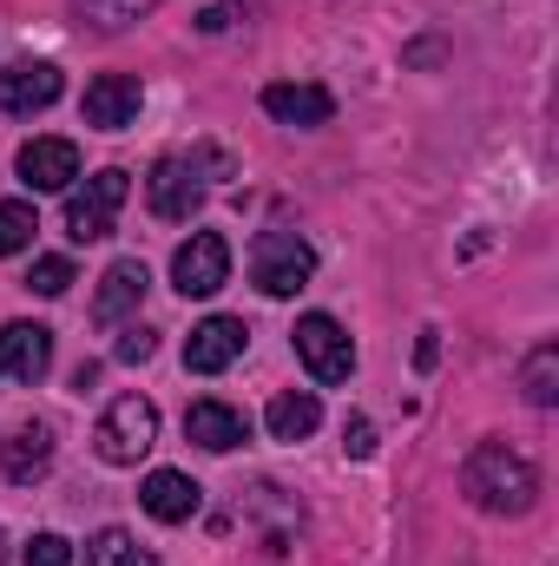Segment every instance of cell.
I'll return each instance as SVG.
<instances>
[{"instance_id": "15", "label": "cell", "mask_w": 559, "mask_h": 566, "mask_svg": "<svg viewBox=\"0 0 559 566\" xmlns=\"http://www.w3.org/2000/svg\"><path fill=\"white\" fill-rule=\"evenodd\" d=\"M264 113H271L277 126H329V119H336V99H329V86L277 80V86H264Z\"/></svg>"}, {"instance_id": "20", "label": "cell", "mask_w": 559, "mask_h": 566, "mask_svg": "<svg viewBox=\"0 0 559 566\" xmlns=\"http://www.w3.org/2000/svg\"><path fill=\"white\" fill-rule=\"evenodd\" d=\"M520 389H527V402H534V409H553V402H559V343H540V349L527 356Z\"/></svg>"}, {"instance_id": "25", "label": "cell", "mask_w": 559, "mask_h": 566, "mask_svg": "<svg viewBox=\"0 0 559 566\" xmlns=\"http://www.w3.org/2000/svg\"><path fill=\"white\" fill-rule=\"evenodd\" d=\"M151 349H158V336H151V329H139V323H133V329L113 343V356H119V363H145Z\"/></svg>"}, {"instance_id": "11", "label": "cell", "mask_w": 559, "mask_h": 566, "mask_svg": "<svg viewBox=\"0 0 559 566\" xmlns=\"http://www.w3.org/2000/svg\"><path fill=\"white\" fill-rule=\"evenodd\" d=\"M60 66H46V60H13L7 73H0V113H46L53 99H60Z\"/></svg>"}, {"instance_id": "17", "label": "cell", "mask_w": 559, "mask_h": 566, "mask_svg": "<svg viewBox=\"0 0 559 566\" xmlns=\"http://www.w3.org/2000/svg\"><path fill=\"white\" fill-rule=\"evenodd\" d=\"M145 290H151V277H145L139 258H119L106 277H99V296H93V316L99 323H119V316H133L145 303Z\"/></svg>"}, {"instance_id": "27", "label": "cell", "mask_w": 559, "mask_h": 566, "mask_svg": "<svg viewBox=\"0 0 559 566\" xmlns=\"http://www.w3.org/2000/svg\"><path fill=\"white\" fill-rule=\"evenodd\" d=\"M441 363V343H434V329H421V343H415V369H434Z\"/></svg>"}, {"instance_id": "4", "label": "cell", "mask_w": 559, "mask_h": 566, "mask_svg": "<svg viewBox=\"0 0 559 566\" xmlns=\"http://www.w3.org/2000/svg\"><path fill=\"white\" fill-rule=\"evenodd\" d=\"M251 277H257L264 296H296L303 283L316 277L309 238H296V231H264V238L251 244Z\"/></svg>"}, {"instance_id": "10", "label": "cell", "mask_w": 559, "mask_h": 566, "mask_svg": "<svg viewBox=\"0 0 559 566\" xmlns=\"http://www.w3.org/2000/svg\"><path fill=\"white\" fill-rule=\"evenodd\" d=\"M80 178V145L73 139H27L20 145V185L27 191H73Z\"/></svg>"}, {"instance_id": "6", "label": "cell", "mask_w": 559, "mask_h": 566, "mask_svg": "<svg viewBox=\"0 0 559 566\" xmlns=\"http://www.w3.org/2000/svg\"><path fill=\"white\" fill-rule=\"evenodd\" d=\"M171 283H178L184 296H218V290L231 283V244H224L218 231H191V238L178 244V258H171Z\"/></svg>"}, {"instance_id": "12", "label": "cell", "mask_w": 559, "mask_h": 566, "mask_svg": "<svg viewBox=\"0 0 559 566\" xmlns=\"http://www.w3.org/2000/svg\"><path fill=\"white\" fill-rule=\"evenodd\" d=\"M184 434H191L204 454H231L238 441H251V416L231 409V402H218V396H204V402L184 409Z\"/></svg>"}, {"instance_id": "1", "label": "cell", "mask_w": 559, "mask_h": 566, "mask_svg": "<svg viewBox=\"0 0 559 566\" xmlns=\"http://www.w3.org/2000/svg\"><path fill=\"white\" fill-rule=\"evenodd\" d=\"M461 488H467V501L481 514H507L514 521V514H527L540 501V468L527 454H514L507 441H481L467 454V468H461Z\"/></svg>"}, {"instance_id": "26", "label": "cell", "mask_w": 559, "mask_h": 566, "mask_svg": "<svg viewBox=\"0 0 559 566\" xmlns=\"http://www.w3.org/2000/svg\"><path fill=\"white\" fill-rule=\"evenodd\" d=\"M342 448H349L356 461H369V454H376V428L362 422V416H349V428H342Z\"/></svg>"}, {"instance_id": "5", "label": "cell", "mask_w": 559, "mask_h": 566, "mask_svg": "<svg viewBox=\"0 0 559 566\" xmlns=\"http://www.w3.org/2000/svg\"><path fill=\"white\" fill-rule=\"evenodd\" d=\"M296 356H303V369H309L316 382H349V369H356L349 329H342L336 316H323V310L296 323Z\"/></svg>"}, {"instance_id": "8", "label": "cell", "mask_w": 559, "mask_h": 566, "mask_svg": "<svg viewBox=\"0 0 559 566\" xmlns=\"http://www.w3.org/2000/svg\"><path fill=\"white\" fill-rule=\"evenodd\" d=\"M244 343H251V329H244L238 316H204V323L184 336V369H191V376H224V369L244 356Z\"/></svg>"}, {"instance_id": "22", "label": "cell", "mask_w": 559, "mask_h": 566, "mask_svg": "<svg viewBox=\"0 0 559 566\" xmlns=\"http://www.w3.org/2000/svg\"><path fill=\"white\" fill-rule=\"evenodd\" d=\"M33 231H40V218H33V205H20V198H7V205H0V258H13V251H27V244H33Z\"/></svg>"}, {"instance_id": "28", "label": "cell", "mask_w": 559, "mask_h": 566, "mask_svg": "<svg viewBox=\"0 0 559 566\" xmlns=\"http://www.w3.org/2000/svg\"><path fill=\"white\" fill-rule=\"evenodd\" d=\"M198 27H204V33H224V27H231V7H204V20H198Z\"/></svg>"}, {"instance_id": "2", "label": "cell", "mask_w": 559, "mask_h": 566, "mask_svg": "<svg viewBox=\"0 0 559 566\" xmlns=\"http://www.w3.org/2000/svg\"><path fill=\"white\" fill-rule=\"evenodd\" d=\"M126 191H133V178H126L119 165H113V171H93L80 191H66V238H73V244H99V238H113Z\"/></svg>"}, {"instance_id": "13", "label": "cell", "mask_w": 559, "mask_h": 566, "mask_svg": "<svg viewBox=\"0 0 559 566\" xmlns=\"http://www.w3.org/2000/svg\"><path fill=\"white\" fill-rule=\"evenodd\" d=\"M139 80L133 73H99L93 86H86V126H99V133H126L133 119H139Z\"/></svg>"}, {"instance_id": "14", "label": "cell", "mask_w": 559, "mask_h": 566, "mask_svg": "<svg viewBox=\"0 0 559 566\" xmlns=\"http://www.w3.org/2000/svg\"><path fill=\"white\" fill-rule=\"evenodd\" d=\"M139 501H145V514H151V521L178 527V521H191V514L204 507V488H198L191 474H178V468H151V474H145V488H139Z\"/></svg>"}, {"instance_id": "9", "label": "cell", "mask_w": 559, "mask_h": 566, "mask_svg": "<svg viewBox=\"0 0 559 566\" xmlns=\"http://www.w3.org/2000/svg\"><path fill=\"white\" fill-rule=\"evenodd\" d=\"M53 369V329L46 323H7L0 329V382H40Z\"/></svg>"}, {"instance_id": "3", "label": "cell", "mask_w": 559, "mask_h": 566, "mask_svg": "<svg viewBox=\"0 0 559 566\" xmlns=\"http://www.w3.org/2000/svg\"><path fill=\"white\" fill-rule=\"evenodd\" d=\"M151 441H158V409H151L145 396H119V402L99 416V428H93V448H99L106 468H133V461H145Z\"/></svg>"}, {"instance_id": "21", "label": "cell", "mask_w": 559, "mask_h": 566, "mask_svg": "<svg viewBox=\"0 0 559 566\" xmlns=\"http://www.w3.org/2000/svg\"><path fill=\"white\" fill-rule=\"evenodd\" d=\"M158 0H80V20H93L99 33H119V27H133V20H145Z\"/></svg>"}, {"instance_id": "16", "label": "cell", "mask_w": 559, "mask_h": 566, "mask_svg": "<svg viewBox=\"0 0 559 566\" xmlns=\"http://www.w3.org/2000/svg\"><path fill=\"white\" fill-rule=\"evenodd\" d=\"M53 468V428L46 422H20L0 441V474L7 481H40Z\"/></svg>"}, {"instance_id": "24", "label": "cell", "mask_w": 559, "mask_h": 566, "mask_svg": "<svg viewBox=\"0 0 559 566\" xmlns=\"http://www.w3.org/2000/svg\"><path fill=\"white\" fill-rule=\"evenodd\" d=\"M20 566H73V547H66L60 534H33L27 554H20Z\"/></svg>"}, {"instance_id": "7", "label": "cell", "mask_w": 559, "mask_h": 566, "mask_svg": "<svg viewBox=\"0 0 559 566\" xmlns=\"http://www.w3.org/2000/svg\"><path fill=\"white\" fill-rule=\"evenodd\" d=\"M145 198H151V211L165 218V224H184L198 205H204V171H198V158H158L151 165V178H145Z\"/></svg>"}, {"instance_id": "23", "label": "cell", "mask_w": 559, "mask_h": 566, "mask_svg": "<svg viewBox=\"0 0 559 566\" xmlns=\"http://www.w3.org/2000/svg\"><path fill=\"white\" fill-rule=\"evenodd\" d=\"M73 264H66V258H40V264H33V277H27V290H40V296H66V290H73Z\"/></svg>"}, {"instance_id": "18", "label": "cell", "mask_w": 559, "mask_h": 566, "mask_svg": "<svg viewBox=\"0 0 559 566\" xmlns=\"http://www.w3.org/2000/svg\"><path fill=\"white\" fill-rule=\"evenodd\" d=\"M264 422H271V434H277V441H309V434L323 428V402H316L309 389H283L277 402H271V416H264Z\"/></svg>"}, {"instance_id": "19", "label": "cell", "mask_w": 559, "mask_h": 566, "mask_svg": "<svg viewBox=\"0 0 559 566\" xmlns=\"http://www.w3.org/2000/svg\"><path fill=\"white\" fill-rule=\"evenodd\" d=\"M86 566H158V554L139 547L126 527H99V534L86 541Z\"/></svg>"}]
</instances>
